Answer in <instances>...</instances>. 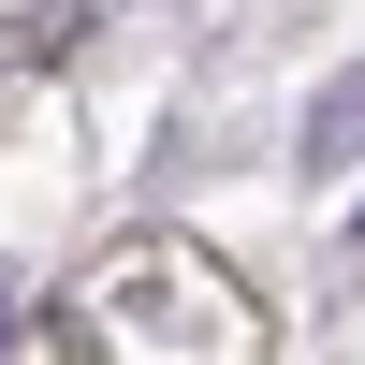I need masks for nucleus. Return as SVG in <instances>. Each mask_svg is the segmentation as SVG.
Masks as SVG:
<instances>
[{
	"label": "nucleus",
	"instance_id": "obj_1",
	"mask_svg": "<svg viewBox=\"0 0 365 365\" xmlns=\"http://www.w3.org/2000/svg\"><path fill=\"white\" fill-rule=\"evenodd\" d=\"M351 161H365V58L307 103V175H351Z\"/></svg>",
	"mask_w": 365,
	"mask_h": 365
},
{
	"label": "nucleus",
	"instance_id": "obj_2",
	"mask_svg": "<svg viewBox=\"0 0 365 365\" xmlns=\"http://www.w3.org/2000/svg\"><path fill=\"white\" fill-rule=\"evenodd\" d=\"M0 336H15V278H0Z\"/></svg>",
	"mask_w": 365,
	"mask_h": 365
},
{
	"label": "nucleus",
	"instance_id": "obj_3",
	"mask_svg": "<svg viewBox=\"0 0 365 365\" xmlns=\"http://www.w3.org/2000/svg\"><path fill=\"white\" fill-rule=\"evenodd\" d=\"M351 263H365V205H351Z\"/></svg>",
	"mask_w": 365,
	"mask_h": 365
}]
</instances>
